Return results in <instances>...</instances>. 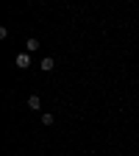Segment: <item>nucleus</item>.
<instances>
[{
	"label": "nucleus",
	"instance_id": "7ed1b4c3",
	"mask_svg": "<svg viewBox=\"0 0 139 156\" xmlns=\"http://www.w3.org/2000/svg\"><path fill=\"white\" fill-rule=\"evenodd\" d=\"M33 50H39V39L36 36H31L28 42H25V53H33Z\"/></svg>",
	"mask_w": 139,
	"mask_h": 156
},
{
	"label": "nucleus",
	"instance_id": "f03ea898",
	"mask_svg": "<svg viewBox=\"0 0 139 156\" xmlns=\"http://www.w3.org/2000/svg\"><path fill=\"white\" fill-rule=\"evenodd\" d=\"M53 67H56V62H53V58H50V56H45V58H42V62H39V70H45V73H50Z\"/></svg>",
	"mask_w": 139,
	"mask_h": 156
},
{
	"label": "nucleus",
	"instance_id": "20e7f679",
	"mask_svg": "<svg viewBox=\"0 0 139 156\" xmlns=\"http://www.w3.org/2000/svg\"><path fill=\"white\" fill-rule=\"evenodd\" d=\"M28 106H31V109H42V101H39V95H31V98H28Z\"/></svg>",
	"mask_w": 139,
	"mask_h": 156
},
{
	"label": "nucleus",
	"instance_id": "39448f33",
	"mask_svg": "<svg viewBox=\"0 0 139 156\" xmlns=\"http://www.w3.org/2000/svg\"><path fill=\"white\" fill-rule=\"evenodd\" d=\"M53 120H56V117H53L50 112H45V114H42V123H45V126H53Z\"/></svg>",
	"mask_w": 139,
	"mask_h": 156
},
{
	"label": "nucleus",
	"instance_id": "f257e3e1",
	"mask_svg": "<svg viewBox=\"0 0 139 156\" xmlns=\"http://www.w3.org/2000/svg\"><path fill=\"white\" fill-rule=\"evenodd\" d=\"M17 67H19V70L31 67V53H17Z\"/></svg>",
	"mask_w": 139,
	"mask_h": 156
}]
</instances>
